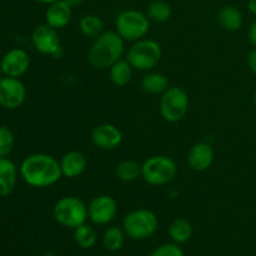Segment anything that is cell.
<instances>
[{"label": "cell", "mask_w": 256, "mask_h": 256, "mask_svg": "<svg viewBox=\"0 0 256 256\" xmlns=\"http://www.w3.org/2000/svg\"><path fill=\"white\" fill-rule=\"evenodd\" d=\"M19 172L29 186L39 189L56 184L62 176L60 162L44 152H36L25 158Z\"/></svg>", "instance_id": "6da1fadb"}, {"label": "cell", "mask_w": 256, "mask_h": 256, "mask_svg": "<svg viewBox=\"0 0 256 256\" xmlns=\"http://www.w3.org/2000/svg\"><path fill=\"white\" fill-rule=\"evenodd\" d=\"M124 42L125 40L116 32L109 30L102 32L95 38L88 52V62L95 69H109L122 59L124 54Z\"/></svg>", "instance_id": "7a4b0ae2"}, {"label": "cell", "mask_w": 256, "mask_h": 256, "mask_svg": "<svg viewBox=\"0 0 256 256\" xmlns=\"http://www.w3.org/2000/svg\"><path fill=\"white\" fill-rule=\"evenodd\" d=\"M52 216L62 226L76 229L89 219L88 205L76 196H62L55 202Z\"/></svg>", "instance_id": "3957f363"}, {"label": "cell", "mask_w": 256, "mask_h": 256, "mask_svg": "<svg viewBox=\"0 0 256 256\" xmlns=\"http://www.w3.org/2000/svg\"><path fill=\"white\" fill-rule=\"evenodd\" d=\"M162 56V46L152 39H140L130 46L126 52V60L132 69L148 72L156 66Z\"/></svg>", "instance_id": "277c9868"}, {"label": "cell", "mask_w": 256, "mask_h": 256, "mask_svg": "<svg viewBox=\"0 0 256 256\" xmlns=\"http://www.w3.org/2000/svg\"><path fill=\"white\" fill-rule=\"evenodd\" d=\"M176 162L168 155H154L142 165V179L152 186L168 184L176 176Z\"/></svg>", "instance_id": "5b68a950"}, {"label": "cell", "mask_w": 256, "mask_h": 256, "mask_svg": "<svg viewBox=\"0 0 256 256\" xmlns=\"http://www.w3.org/2000/svg\"><path fill=\"white\" fill-rule=\"evenodd\" d=\"M115 32L126 42H138L148 34L150 19L146 12L136 9H128L120 12L115 22Z\"/></svg>", "instance_id": "8992f818"}, {"label": "cell", "mask_w": 256, "mask_h": 256, "mask_svg": "<svg viewBox=\"0 0 256 256\" xmlns=\"http://www.w3.org/2000/svg\"><path fill=\"white\" fill-rule=\"evenodd\" d=\"M159 226V219L149 209H136L125 215L122 229L134 240H144L152 236Z\"/></svg>", "instance_id": "52a82bcc"}, {"label": "cell", "mask_w": 256, "mask_h": 256, "mask_svg": "<svg viewBox=\"0 0 256 256\" xmlns=\"http://www.w3.org/2000/svg\"><path fill=\"white\" fill-rule=\"evenodd\" d=\"M160 114L169 122L182 120L189 110V95L179 86H170L160 98Z\"/></svg>", "instance_id": "ba28073f"}, {"label": "cell", "mask_w": 256, "mask_h": 256, "mask_svg": "<svg viewBox=\"0 0 256 256\" xmlns=\"http://www.w3.org/2000/svg\"><path fill=\"white\" fill-rule=\"evenodd\" d=\"M26 99V88L19 78H0V106L15 110Z\"/></svg>", "instance_id": "9c48e42d"}, {"label": "cell", "mask_w": 256, "mask_h": 256, "mask_svg": "<svg viewBox=\"0 0 256 256\" xmlns=\"http://www.w3.org/2000/svg\"><path fill=\"white\" fill-rule=\"evenodd\" d=\"M118 212V204L110 195L95 196L88 205V215L90 222L96 225H106Z\"/></svg>", "instance_id": "30bf717a"}, {"label": "cell", "mask_w": 256, "mask_h": 256, "mask_svg": "<svg viewBox=\"0 0 256 256\" xmlns=\"http://www.w3.org/2000/svg\"><path fill=\"white\" fill-rule=\"evenodd\" d=\"M32 42L40 54L54 55L60 49V39L58 30L48 24L38 25L32 32Z\"/></svg>", "instance_id": "8fae6325"}, {"label": "cell", "mask_w": 256, "mask_h": 256, "mask_svg": "<svg viewBox=\"0 0 256 256\" xmlns=\"http://www.w3.org/2000/svg\"><path fill=\"white\" fill-rule=\"evenodd\" d=\"M0 66L4 76L20 78L29 70L30 58L25 50L14 48L4 54L0 60Z\"/></svg>", "instance_id": "7c38bea8"}, {"label": "cell", "mask_w": 256, "mask_h": 256, "mask_svg": "<svg viewBox=\"0 0 256 256\" xmlns=\"http://www.w3.org/2000/svg\"><path fill=\"white\" fill-rule=\"evenodd\" d=\"M92 142L102 150H114L122 144V134L112 124H100L92 132Z\"/></svg>", "instance_id": "4fadbf2b"}, {"label": "cell", "mask_w": 256, "mask_h": 256, "mask_svg": "<svg viewBox=\"0 0 256 256\" xmlns=\"http://www.w3.org/2000/svg\"><path fill=\"white\" fill-rule=\"evenodd\" d=\"M215 152L210 144L205 142H196L188 152V164L195 172H205L212 166Z\"/></svg>", "instance_id": "5bb4252c"}, {"label": "cell", "mask_w": 256, "mask_h": 256, "mask_svg": "<svg viewBox=\"0 0 256 256\" xmlns=\"http://www.w3.org/2000/svg\"><path fill=\"white\" fill-rule=\"evenodd\" d=\"M72 9L62 0L52 2L45 12V24L59 30L66 26L72 20Z\"/></svg>", "instance_id": "9a60e30c"}, {"label": "cell", "mask_w": 256, "mask_h": 256, "mask_svg": "<svg viewBox=\"0 0 256 256\" xmlns=\"http://www.w3.org/2000/svg\"><path fill=\"white\" fill-rule=\"evenodd\" d=\"M18 182V168L8 158H0V196L14 192Z\"/></svg>", "instance_id": "2e32d148"}, {"label": "cell", "mask_w": 256, "mask_h": 256, "mask_svg": "<svg viewBox=\"0 0 256 256\" xmlns=\"http://www.w3.org/2000/svg\"><path fill=\"white\" fill-rule=\"evenodd\" d=\"M88 165V160L82 152H69L60 160V168H62V176L74 179L80 176L85 172Z\"/></svg>", "instance_id": "e0dca14e"}, {"label": "cell", "mask_w": 256, "mask_h": 256, "mask_svg": "<svg viewBox=\"0 0 256 256\" xmlns=\"http://www.w3.org/2000/svg\"><path fill=\"white\" fill-rule=\"evenodd\" d=\"M218 22L222 29L228 32H238L242 26V14L238 8L232 5H225L218 12Z\"/></svg>", "instance_id": "ac0fdd59"}, {"label": "cell", "mask_w": 256, "mask_h": 256, "mask_svg": "<svg viewBox=\"0 0 256 256\" xmlns=\"http://www.w3.org/2000/svg\"><path fill=\"white\" fill-rule=\"evenodd\" d=\"M142 88L150 95H162L170 88L169 78L162 72H149L142 78Z\"/></svg>", "instance_id": "d6986e66"}, {"label": "cell", "mask_w": 256, "mask_h": 256, "mask_svg": "<svg viewBox=\"0 0 256 256\" xmlns=\"http://www.w3.org/2000/svg\"><path fill=\"white\" fill-rule=\"evenodd\" d=\"M168 234L175 244H185L192 239V226L186 219L178 218L172 222L169 229H168Z\"/></svg>", "instance_id": "ffe728a7"}, {"label": "cell", "mask_w": 256, "mask_h": 256, "mask_svg": "<svg viewBox=\"0 0 256 256\" xmlns=\"http://www.w3.org/2000/svg\"><path fill=\"white\" fill-rule=\"evenodd\" d=\"M110 80L114 85L122 88L130 82L132 76V66L128 60L120 59L109 68Z\"/></svg>", "instance_id": "44dd1931"}, {"label": "cell", "mask_w": 256, "mask_h": 256, "mask_svg": "<svg viewBox=\"0 0 256 256\" xmlns=\"http://www.w3.org/2000/svg\"><path fill=\"white\" fill-rule=\"evenodd\" d=\"M79 29L86 38H98L104 32V22L95 14H86L80 19Z\"/></svg>", "instance_id": "7402d4cb"}, {"label": "cell", "mask_w": 256, "mask_h": 256, "mask_svg": "<svg viewBox=\"0 0 256 256\" xmlns=\"http://www.w3.org/2000/svg\"><path fill=\"white\" fill-rule=\"evenodd\" d=\"M115 175L122 182H135L138 178L142 176V165H139L134 160H122L115 168Z\"/></svg>", "instance_id": "603a6c76"}, {"label": "cell", "mask_w": 256, "mask_h": 256, "mask_svg": "<svg viewBox=\"0 0 256 256\" xmlns=\"http://www.w3.org/2000/svg\"><path fill=\"white\" fill-rule=\"evenodd\" d=\"M172 6L164 0H154L148 5L146 15L152 22H165L172 18Z\"/></svg>", "instance_id": "cb8c5ba5"}, {"label": "cell", "mask_w": 256, "mask_h": 256, "mask_svg": "<svg viewBox=\"0 0 256 256\" xmlns=\"http://www.w3.org/2000/svg\"><path fill=\"white\" fill-rule=\"evenodd\" d=\"M125 242V232L118 226H110L105 230L102 236V244L109 252H118L122 248Z\"/></svg>", "instance_id": "d4e9b609"}, {"label": "cell", "mask_w": 256, "mask_h": 256, "mask_svg": "<svg viewBox=\"0 0 256 256\" xmlns=\"http://www.w3.org/2000/svg\"><path fill=\"white\" fill-rule=\"evenodd\" d=\"M74 240L82 249H90L96 244V232L90 225L82 224L74 229Z\"/></svg>", "instance_id": "484cf974"}, {"label": "cell", "mask_w": 256, "mask_h": 256, "mask_svg": "<svg viewBox=\"0 0 256 256\" xmlns=\"http://www.w3.org/2000/svg\"><path fill=\"white\" fill-rule=\"evenodd\" d=\"M15 138L10 128L0 125V158H6L14 148Z\"/></svg>", "instance_id": "4316f807"}, {"label": "cell", "mask_w": 256, "mask_h": 256, "mask_svg": "<svg viewBox=\"0 0 256 256\" xmlns=\"http://www.w3.org/2000/svg\"><path fill=\"white\" fill-rule=\"evenodd\" d=\"M149 256H184V252L179 244H164L158 246Z\"/></svg>", "instance_id": "83f0119b"}, {"label": "cell", "mask_w": 256, "mask_h": 256, "mask_svg": "<svg viewBox=\"0 0 256 256\" xmlns=\"http://www.w3.org/2000/svg\"><path fill=\"white\" fill-rule=\"evenodd\" d=\"M248 65H249V69L256 74V48L250 50L248 54Z\"/></svg>", "instance_id": "f1b7e54d"}, {"label": "cell", "mask_w": 256, "mask_h": 256, "mask_svg": "<svg viewBox=\"0 0 256 256\" xmlns=\"http://www.w3.org/2000/svg\"><path fill=\"white\" fill-rule=\"evenodd\" d=\"M248 38H249V42L254 46H256V19L250 24L249 32H248Z\"/></svg>", "instance_id": "f546056e"}, {"label": "cell", "mask_w": 256, "mask_h": 256, "mask_svg": "<svg viewBox=\"0 0 256 256\" xmlns=\"http://www.w3.org/2000/svg\"><path fill=\"white\" fill-rule=\"evenodd\" d=\"M248 9H249V12L252 15L256 16V0H249V2H248Z\"/></svg>", "instance_id": "4dcf8cb0"}, {"label": "cell", "mask_w": 256, "mask_h": 256, "mask_svg": "<svg viewBox=\"0 0 256 256\" xmlns=\"http://www.w3.org/2000/svg\"><path fill=\"white\" fill-rule=\"evenodd\" d=\"M62 2H66L70 8H76L79 6V5H82V0H62Z\"/></svg>", "instance_id": "1f68e13d"}, {"label": "cell", "mask_w": 256, "mask_h": 256, "mask_svg": "<svg viewBox=\"0 0 256 256\" xmlns=\"http://www.w3.org/2000/svg\"><path fill=\"white\" fill-rule=\"evenodd\" d=\"M35 2H40V4H52V2H58V0H35Z\"/></svg>", "instance_id": "d6a6232c"}, {"label": "cell", "mask_w": 256, "mask_h": 256, "mask_svg": "<svg viewBox=\"0 0 256 256\" xmlns=\"http://www.w3.org/2000/svg\"><path fill=\"white\" fill-rule=\"evenodd\" d=\"M254 102H255V104H256V89H255V92H254Z\"/></svg>", "instance_id": "836d02e7"}, {"label": "cell", "mask_w": 256, "mask_h": 256, "mask_svg": "<svg viewBox=\"0 0 256 256\" xmlns=\"http://www.w3.org/2000/svg\"><path fill=\"white\" fill-rule=\"evenodd\" d=\"M2 74V66H0V75Z\"/></svg>", "instance_id": "e575fe53"}]
</instances>
